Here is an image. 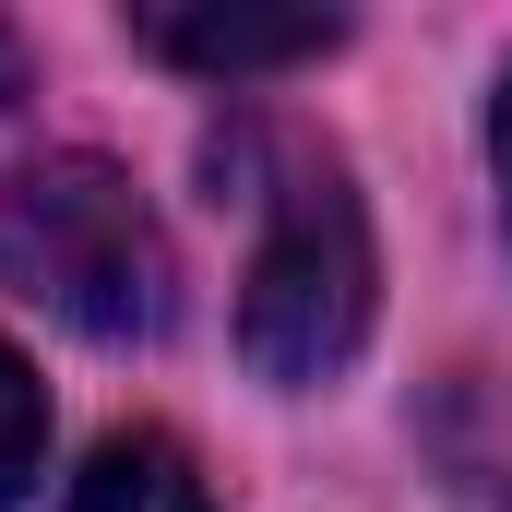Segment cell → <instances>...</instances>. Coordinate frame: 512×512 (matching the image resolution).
<instances>
[{"instance_id": "1", "label": "cell", "mask_w": 512, "mask_h": 512, "mask_svg": "<svg viewBox=\"0 0 512 512\" xmlns=\"http://www.w3.org/2000/svg\"><path fill=\"white\" fill-rule=\"evenodd\" d=\"M215 179H251L262 203V251H251V298H239V346L262 382H334L370 346V215L346 191V167L298 131H215Z\"/></svg>"}, {"instance_id": "2", "label": "cell", "mask_w": 512, "mask_h": 512, "mask_svg": "<svg viewBox=\"0 0 512 512\" xmlns=\"http://www.w3.org/2000/svg\"><path fill=\"white\" fill-rule=\"evenodd\" d=\"M0 286L60 310L84 346H155L179 322L167 227L108 155H36L0 179Z\"/></svg>"}, {"instance_id": "3", "label": "cell", "mask_w": 512, "mask_h": 512, "mask_svg": "<svg viewBox=\"0 0 512 512\" xmlns=\"http://www.w3.org/2000/svg\"><path fill=\"white\" fill-rule=\"evenodd\" d=\"M131 36L203 84H251V72H286V60H322L346 48V12H131Z\"/></svg>"}, {"instance_id": "4", "label": "cell", "mask_w": 512, "mask_h": 512, "mask_svg": "<svg viewBox=\"0 0 512 512\" xmlns=\"http://www.w3.org/2000/svg\"><path fill=\"white\" fill-rule=\"evenodd\" d=\"M72 512H215V489H203L191 441H167V429H108V441L84 453V477H72Z\"/></svg>"}, {"instance_id": "5", "label": "cell", "mask_w": 512, "mask_h": 512, "mask_svg": "<svg viewBox=\"0 0 512 512\" xmlns=\"http://www.w3.org/2000/svg\"><path fill=\"white\" fill-rule=\"evenodd\" d=\"M36 465H48V393H36V370L0 346V512H24Z\"/></svg>"}, {"instance_id": "6", "label": "cell", "mask_w": 512, "mask_h": 512, "mask_svg": "<svg viewBox=\"0 0 512 512\" xmlns=\"http://www.w3.org/2000/svg\"><path fill=\"white\" fill-rule=\"evenodd\" d=\"M489 155H501V203H512V84H501V120H489Z\"/></svg>"}, {"instance_id": "7", "label": "cell", "mask_w": 512, "mask_h": 512, "mask_svg": "<svg viewBox=\"0 0 512 512\" xmlns=\"http://www.w3.org/2000/svg\"><path fill=\"white\" fill-rule=\"evenodd\" d=\"M0 84H12V36H0Z\"/></svg>"}]
</instances>
